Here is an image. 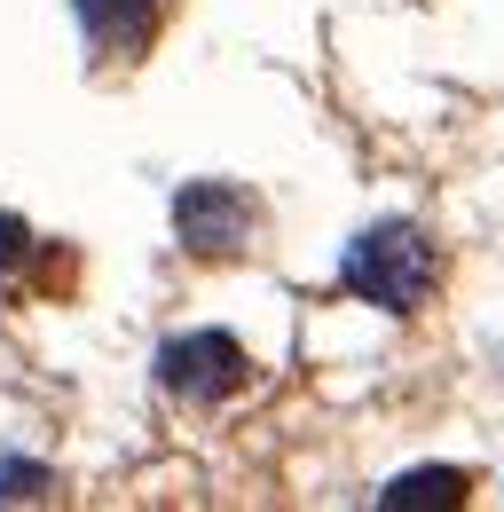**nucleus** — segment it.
<instances>
[{
    "instance_id": "nucleus-1",
    "label": "nucleus",
    "mask_w": 504,
    "mask_h": 512,
    "mask_svg": "<svg viewBox=\"0 0 504 512\" xmlns=\"http://www.w3.org/2000/svg\"><path fill=\"white\" fill-rule=\"evenodd\" d=\"M339 276H347L355 300H371L386 316H410V308L434 292V245H426L410 221H378V229H363V237L347 245Z\"/></svg>"
},
{
    "instance_id": "nucleus-4",
    "label": "nucleus",
    "mask_w": 504,
    "mask_h": 512,
    "mask_svg": "<svg viewBox=\"0 0 504 512\" xmlns=\"http://www.w3.org/2000/svg\"><path fill=\"white\" fill-rule=\"evenodd\" d=\"M71 8H79L87 40L111 48V56H134L150 40V24H158V0H71Z\"/></svg>"
},
{
    "instance_id": "nucleus-5",
    "label": "nucleus",
    "mask_w": 504,
    "mask_h": 512,
    "mask_svg": "<svg viewBox=\"0 0 504 512\" xmlns=\"http://www.w3.org/2000/svg\"><path fill=\"white\" fill-rule=\"evenodd\" d=\"M465 497V473L457 465H418V473H394L386 489H378V505L386 512H418V505H457Z\"/></svg>"
},
{
    "instance_id": "nucleus-7",
    "label": "nucleus",
    "mask_w": 504,
    "mask_h": 512,
    "mask_svg": "<svg viewBox=\"0 0 504 512\" xmlns=\"http://www.w3.org/2000/svg\"><path fill=\"white\" fill-rule=\"evenodd\" d=\"M24 245H32V229H24L16 213H0V260H16V253H24Z\"/></svg>"
},
{
    "instance_id": "nucleus-2",
    "label": "nucleus",
    "mask_w": 504,
    "mask_h": 512,
    "mask_svg": "<svg viewBox=\"0 0 504 512\" xmlns=\"http://www.w3.org/2000/svg\"><path fill=\"white\" fill-rule=\"evenodd\" d=\"M158 379L174 386V394H189V402H221L229 386L245 379V347L229 331H182V339H166Z\"/></svg>"
},
{
    "instance_id": "nucleus-6",
    "label": "nucleus",
    "mask_w": 504,
    "mask_h": 512,
    "mask_svg": "<svg viewBox=\"0 0 504 512\" xmlns=\"http://www.w3.org/2000/svg\"><path fill=\"white\" fill-rule=\"evenodd\" d=\"M0 497H48V473L40 465H0Z\"/></svg>"
},
{
    "instance_id": "nucleus-3",
    "label": "nucleus",
    "mask_w": 504,
    "mask_h": 512,
    "mask_svg": "<svg viewBox=\"0 0 504 512\" xmlns=\"http://www.w3.org/2000/svg\"><path fill=\"white\" fill-rule=\"evenodd\" d=\"M174 237L189 253H237L252 237V197L237 182H189L174 197Z\"/></svg>"
}]
</instances>
